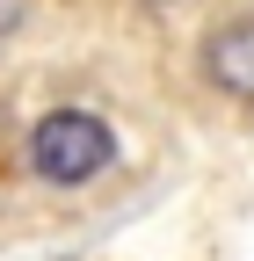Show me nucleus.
<instances>
[{"label":"nucleus","mask_w":254,"mask_h":261,"mask_svg":"<svg viewBox=\"0 0 254 261\" xmlns=\"http://www.w3.org/2000/svg\"><path fill=\"white\" fill-rule=\"evenodd\" d=\"M116 160V130L94 109H51L29 130V174L51 189H87L94 174H109Z\"/></svg>","instance_id":"obj_1"},{"label":"nucleus","mask_w":254,"mask_h":261,"mask_svg":"<svg viewBox=\"0 0 254 261\" xmlns=\"http://www.w3.org/2000/svg\"><path fill=\"white\" fill-rule=\"evenodd\" d=\"M204 80L233 102H254V15L240 22H218L204 37Z\"/></svg>","instance_id":"obj_2"},{"label":"nucleus","mask_w":254,"mask_h":261,"mask_svg":"<svg viewBox=\"0 0 254 261\" xmlns=\"http://www.w3.org/2000/svg\"><path fill=\"white\" fill-rule=\"evenodd\" d=\"M15 22H22V0H0V37H8Z\"/></svg>","instance_id":"obj_3"}]
</instances>
